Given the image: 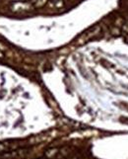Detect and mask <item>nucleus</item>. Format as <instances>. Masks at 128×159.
<instances>
[{"mask_svg":"<svg viewBox=\"0 0 128 159\" xmlns=\"http://www.w3.org/2000/svg\"><path fill=\"white\" fill-rule=\"evenodd\" d=\"M57 152H58L57 149H55V148H54V149H49V150H47L46 154V156H47L48 158H51V157H53L55 154H56Z\"/></svg>","mask_w":128,"mask_h":159,"instance_id":"7ed1b4c3","label":"nucleus"},{"mask_svg":"<svg viewBox=\"0 0 128 159\" xmlns=\"http://www.w3.org/2000/svg\"><path fill=\"white\" fill-rule=\"evenodd\" d=\"M46 3V0H32L31 4L32 6L34 8H38V7H42L43 6L44 4Z\"/></svg>","mask_w":128,"mask_h":159,"instance_id":"f03ea898","label":"nucleus"},{"mask_svg":"<svg viewBox=\"0 0 128 159\" xmlns=\"http://www.w3.org/2000/svg\"><path fill=\"white\" fill-rule=\"evenodd\" d=\"M11 11L15 13H23L26 11H29L34 7L32 6L31 2H23V1H16L11 4Z\"/></svg>","mask_w":128,"mask_h":159,"instance_id":"f257e3e1","label":"nucleus"}]
</instances>
